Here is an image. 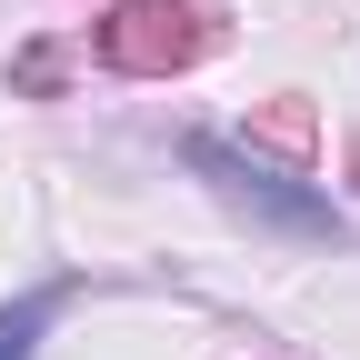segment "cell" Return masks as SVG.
Segmentation results:
<instances>
[{
  "instance_id": "7a4b0ae2",
  "label": "cell",
  "mask_w": 360,
  "mask_h": 360,
  "mask_svg": "<svg viewBox=\"0 0 360 360\" xmlns=\"http://www.w3.org/2000/svg\"><path fill=\"white\" fill-rule=\"evenodd\" d=\"M70 290H80V281H30L11 310H0V360H30V350H40V330L70 310Z\"/></svg>"
},
{
  "instance_id": "6da1fadb",
  "label": "cell",
  "mask_w": 360,
  "mask_h": 360,
  "mask_svg": "<svg viewBox=\"0 0 360 360\" xmlns=\"http://www.w3.org/2000/svg\"><path fill=\"white\" fill-rule=\"evenodd\" d=\"M191 170H200L231 210L270 220V231H290V240H350V220L310 191V180H290L281 160H250L240 141H220V130H191Z\"/></svg>"
}]
</instances>
